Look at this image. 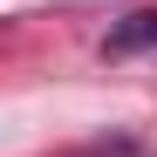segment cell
Instances as JSON below:
<instances>
[{
	"instance_id": "6da1fadb",
	"label": "cell",
	"mask_w": 157,
	"mask_h": 157,
	"mask_svg": "<svg viewBox=\"0 0 157 157\" xmlns=\"http://www.w3.org/2000/svg\"><path fill=\"white\" fill-rule=\"evenodd\" d=\"M144 48H157V7L144 14H123L109 34H102V55H144Z\"/></svg>"
}]
</instances>
